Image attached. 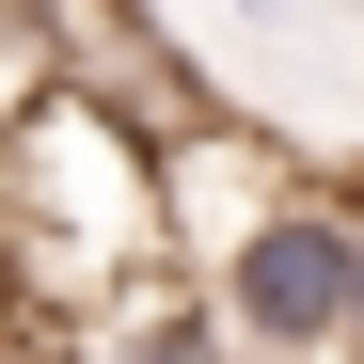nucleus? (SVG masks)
Wrapping results in <instances>:
<instances>
[{"label":"nucleus","instance_id":"f03ea898","mask_svg":"<svg viewBox=\"0 0 364 364\" xmlns=\"http://www.w3.org/2000/svg\"><path fill=\"white\" fill-rule=\"evenodd\" d=\"M95 348H111V364H269L254 333H237V301H222V285H143Z\"/></svg>","mask_w":364,"mask_h":364},{"label":"nucleus","instance_id":"f257e3e1","mask_svg":"<svg viewBox=\"0 0 364 364\" xmlns=\"http://www.w3.org/2000/svg\"><path fill=\"white\" fill-rule=\"evenodd\" d=\"M222 301L269 364H364V174H285L222 237Z\"/></svg>","mask_w":364,"mask_h":364},{"label":"nucleus","instance_id":"7ed1b4c3","mask_svg":"<svg viewBox=\"0 0 364 364\" xmlns=\"http://www.w3.org/2000/svg\"><path fill=\"white\" fill-rule=\"evenodd\" d=\"M0 364H111V348H80V333H0Z\"/></svg>","mask_w":364,"mask_h":364}]
</instances>
